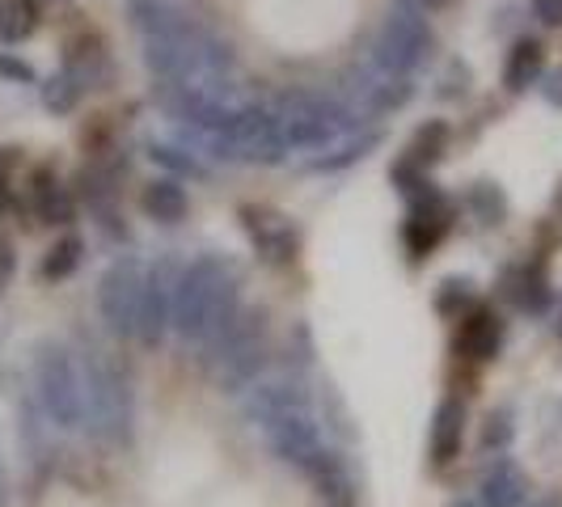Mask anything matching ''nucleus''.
<instances>
[{
    "label": "nucleus",
    "instance_id": "nucleus-31",
    "mask_svg": "<svg viewBox=\"0 0 562 507\" xmlns=\"http://www.w3.org/2000/svg\"><path fill=\"white\" fill-rule=\"evenodd\" d=\"M452 507H474V504H465V499H461V504H452Z\"/></svg>",
    "mask_w": 562,
    "mask_h": 507
},
{
    "label": "nucleus",
    "instance_id": "nucleus-24",
    "mask_svg": "<svg viewBox=\"0 0 562 507\" xmlns=\"http://www.w3.org/2000/svg\"><path fill=\"white\" fill-rule=\"evenodd\" d=\"M507 440H512V415L507 410H491L486 431H482V449H504Z\"/></svg>",
    "mask_w": 562,
    "mask_h": 507
},
{
    "label": "nucleus",
    "instance_id": "nucleus-26",
    "mask_svg": "<svg viewBox=\"0 0 562 507\" xmlns=\"http://www.w3.org/2000/svg\"><path fill=\"white\" fill-rule=\"evenodd\" d=\"M533 9L546 26H562V0H533Z\"/></svg>",
    "mask_w": 562,
    "mask_h": 507
},
{
    "label": "nucleus",
    "instance_id": "nucleus-10",
    "mask_svg": "<svg viewBox=\"0 0 562 507\" xmlns=\"http://www.w3.org/2000/svg\"><path fill=\"white\" fill-rule=\"evenodd\" d=\"M292 410H310V394L301 390V381L267 376V381H254L246 390V419L254 427H267L280 415H292Z\"/></svg>",
    "mask_w": 562,
    "mask_h": 507
},
{
    "label": "nucleus",
    "instance_id": "nucleus-23",
    "mask_svg": "<svg viewBox=\"0 0 562 507\" xmlns=\"http://www.w3.org/2000/svg\"><path fill=\"white\" fill-rule=\"evenodd\" d=\"M148 153H153V161H157V166H169L173 173H203V166H199L195 157H182V153H178V148H169V144H153Z\"/></svg>",
    "mask_w": 562,
    "mask_h": 507
},
{
    "label": "nucleus",
    "instance_id": "nucleus-30",
    "mask_svg": "<svg viewBox=\"0 0 562 507\" xmlns=\"http://www.w3.org/2000/svg\"><path fill=\"white\" fill-rule=\"evenodd\" d=\"M0 507H4V478H0Z\"/></svg>",
    "mask_w": 562,
    "mask_h": 507
},
{
    "label": "nucleus",
    "instance_id": "nucleus-33",
    "mask_svg": "<svg viewBox=\"0 0 562 507\" xmlns=\"http://www.w3.org/2000/svg\"><path fill=\"white\" fill-rule=\"evenodd\" d=\"M559 203H562V199H559Z\"/></svg>",
    "mask_w": 562,
    "mask_h": 507
},
{
    "label": "nucleus",
    "instance_id": "nucleus-20",
    "mask_svg": "<svg viewBox=\"0 0 562 507\" xmlns=\"http://www.w3.org/2000/svg\"><path fill=\"white\" fill-rule=\"evenodd\" d=\"M81 237H64V241H56L52 250H47V258H43V280H64V275H72L77 267H81Z\"/></svg>",
    "mask_w": 562,
    "mask_h": 507
},
{
    "label": "nucleus",
    "instance_id": "nucleus-6",
    "mask_svg": "<svg viewBox=\"0 0 562 507\" xmlns=\"http://www.w3.org/2000/svg\"><path fill=\"white\" fill-rule=\"evenodd\" d=\"M431 52V30L427 22L419 18V9H394L390 18H385V26L376 34V43H372V64H381V68H390L397 77H411L415 68H419L423 59Z\"/></svg>",
    "mask_w": 562,
    "mask_h": 507
},
{
    "label": "nucleus",
    "instance_id": "nucleus-14",
    "mask_svg": "<svg viewBox=\"0 0 562 507\" xmlns=\"http://www.w3.org/2000/svg\"><path fill=\"white\" fill-rule=\"evenodd\" d=\"M525 495H529V482H525V474L512 461H499L495 470H486V478H482V507H525Z\"/></svg>",
    "mask_w": 562,
    "mask_h": 507
},
{
    "label": "nucleus",
    "instance_id": "nucleus-2",
    "mask_svg": "<svg viewBox=\"0 0 562 507\" xmlns=\"http://www.w3.org/2000/svg\"><path fill=\"white\" fill-rule=\"evenodd\" d=\"M237 313V271L225 258H195L173 288V330L182 342H212Z\"/></svg>",
    "mask_w": 562,
    "mask_h": 507
},
{
    "label": "nucleus",
    "instance_id": "nucleus-4",
    "mask_svg": "<svg viewBox=\"0 0 562 507\" xmlns=\"http://www.w3.org/2000/svg\"><path fill=\"white\" fill-rule=\"evenodd\" d=\"M34 385H38V402L47 410V419L77 431L85 422V372L77 368L72 351L59 342H43L38 360H34Z\"/></svg>",
    "mask_w": 562,
    "mask_h": 507
},
{
    "label": "nucleus",
    "instance_id": "nucleus-27",
    "mask_svg": "<svg viewBox=\"0 0 562 507\" xmlns=\"http://www.w3.org/2000/svg\"><path fill=\"white\" fill-rule=\"evenodd\" d=\"M541 93H546V102H554V106H562V68H559V72H550V77H546V84H541Z\"/></svg>",
    "mask_w": 562,
    "mask_h": 507
},
{
    "label": "nucleus",
    "instance_id": "nucleus-5",
    "mask_svg": "<svg viewBox=\"0 0 562 507\" xmlns=\"http://www.w3.org/2000/svg\"><path fill=\"white\" fill-rule=\"evenodd\" d=\"M212 347V376L221 381V390H250L262 368V317L258 313H233L221 335L207 342Z\"/></svg>",
    "mask_w": 562,
    "mask_h": 507
},
{
    "label": "nucleus",
    "instance_id": "nucleus-11",
    "mask_svg": "<svg viewBox=\"0 0 562 507\" xmlns=\"http://www.w3.org/2000/svg\"><path fill=\"white\" fill-rule=\"evenodd\" d=\"M173 288H178V283H169L166 267H157V271L144 280L140 322H136V330H140L144 342H157V338L166 335L169 322H173Z\"/></svg>",
    "mask_w": 562,
    "mask_h": 507
},
{
    "label": "nucleus",
    "instance_id": "nucleus-3",
    "mask_svg": "<svg viewBox=\"0 0 562 507\" xmlns=\"http://www.w3.org/2000/svg\"><path fill=\"white\" fill-rule=\"evenodd\" d=\"M271 119L280 127L288 153L292 148H335L356 127V111L351 106H342L330 93H310V89L280 93L271 102Z\"/></svg>",
    "mask_w": 562,
    "mask_h": 507
},
{
    "label": "nucleus",
    "instance_id": "nucleus-21",
    "mask_svg": "<svg viewBox=\"0 0 562 507\" xmlns=\"http://www.w3.org/2000/svg\"><path fill=\"white\" fill-rule=\"evenodd\" d=\"M445 148H449V127L445 123H427V127H419V136H415L411 157L415 161H436V157H445Z\"/></svg>",
    "mask_w": 562,
    "mask_h": 507
},
{
    "label": "nucleus",
    "instance_id": "nucleus-12",
    "mask_svg": "<svg viewBox=\"0 0 562 507\" xmlns=\"http://www.w3.org/2000/svg\"><path fill=\"white\" fill-rule=\"evenodd\" d=\"M241 216H246V228H250V237L258 241V250L267 254L271 262H288L296 254V233L288 228L283 216L267 212V207H246Z\"/></svg>",
    "mask_w": 562,
    "mask_h": 507
},
{
    "label": "nucleus",
    "instance_id": "nucleus-8",
    "mask_svg": "<svg viewBox=\"0 0 562 507\" xmlns=\"http://www.w3.org/2000/svg\"><path fill=\"white\" fill-rule=\"evenodd\" d=\"M85 419H93V427L102 436H123V427H127V394H123V385H119V376L111 368H85Z\"/></svg>",
    "mask_w": 562,
    "mask_h": 507
},
{
    "label": "nucleus",
    "instance_id": "nucleus-9",
    "mask_svg": "<svg viewBox=\"0 0 562 507\" xmlns=\"http://www.w3.org/2000/svg\"><path fill=\"white\" fill-rule=\"evenodd\" d=\"M347 89L356 93L360 111H368V114L397 111V106L411 98V84H406V77H397V72L381 68V64H360V68H351Z\"/></svg>",
    "mask_w": 562,
    "mask_h": 507
},
{
    "label": "nucleus",
    "instance_id": "nucleus-22",
    "mask_svg": "<svg viewBox=\"0 0 562 507\" xmlns=\"http://www.w3.org/2000/svg\"><path fill=\"white\" fill-rule=\"evenodd\" d=\"M77 93H81V84L72 81V77H56V81H47V89H43V102L52 111H72L77 106Z\"/></svg>",
    "mask_w": 562,
    "mask_h": 507
},
{
    "label": "nucleus",
    "instance_id": "nucleus-25",
    "mask_svg": "<svg viewBox=\"0 0 562 507\" xmlns=\"http://www.w3.org/2000/svg\"><path fill=\"white\" fill-rule=\"evenodd\" d=\"M0 77H9V81H34V68H30L26 59H13V56H0Z\"/></svg>",
    "mask_w": 562,
    "mask_h": 507
},
{
    "label": "nucleus",
    "instance_id": "nucleus-13",
    "mask_svg": "<svg viewBox=\"0 0 562 507\" xmlns=\"http://www.w3.org/2000/svg\"><path fill=\"white\" fill-rule=\"evenodd\" d=\"M461 436H465V410H461V402L449 397V402L436 406V419H431V461L449 465L461 452Z\"/></svg>",
    "mask_w": 562,
    "mask_h": 507
},
{
    "label": "nucleus",
    "instance_id": "nucleus-17",
    "mask_svg": "<svg viewBox=\"0 0 562 507\" xmlns=\"http://www.w3.org/2000/svg\"><path fill=\"white\" fill-rule=\"evenodd\" d=\"M144 212L148 216H157V221H182L187 216V191L173 182V178H157V182H148L144 187Z\"/></svg>",
    "mask_w": 562,
    "mask_h": 507
},
{
    "label": "nucleus",
    "instance_id": "nucleus-7",
    "mask_svg": "<svg viewBox=\"0 0 562 507\" xmlns=\"http://www.w3.org/2000/svg\"><path fill=\"white\" fill-rule=\"evenodd\" d=\"M140 301H144L140 262H132V258L114 262L111 271L102 275V288H98V305H102L106 326L119 330V335L136 330V322H140Z\"/></svg>",
    "mask_w": 562,
    "mask_h": 507
},
{
    "label": "nucleus",
    "instance_id": "nucleus-15",
    "mask_svg": "<svg viewBox=\"0 0 562 507\" xmlns=\"http://www.w3.org/2000/svg\"><path fill=\"white\" fill-rule=\"evenodd\" d=\"M499 342H504V326H499V317L491 309H479L465 326H461V338H457V347L470 356V360H491L495 351H499Z\"/></svg>",
    "mask_w": 562,
    "mask_h": 507
},
{
    "label": "nucleus",
    "instance_id": "nucleus-28",
    "mask_svg": "<svg viewBox=\"0 0 562 507\" xmlns=\"http://www.w3.org/2000/svg\"><path fill=\"white\" fill-rule=\"evenodd\" d=\"M0 271H13V246L0 237Z\"/></svg>",
    "mask_w": 562,
    "mask_h": 507
},
{
    "label": "nucleus",
    "instance_id": "nucleus-19",
    "mask_svg": "<svg viewBox=\"0 0 562 507\" xmlns=\"http://www.w3.org/2000/svg\"><path fill=\"white\" fill-rule=\"evenodd\" d=\"M34 26H38V4H34V0H9V4L0 9V34H4L9 43L34 34Z\"/></svg>",
    "mask_w": 562,
    "mask_h": 507
},
{
    "label": "nucleus",
    "instance_id": "nucleus-32",
    "mask_svg": "<svg viewBox=\"0 0 562 507\" xmlns=\"http://www.w3.org/2000/svg\"><path fill=\"white\" fill-rule=\"evenodd\" d=\"M559 335H562V313H559Z\"/></svg>",
    "mask_w": 562,
    "mask_h": 507
},
{
    "label": "nucleus",
    "instance_id": "nucleus-16",
    "mask_svg": "<svg viewBox=\"0 0 562 507\" xmlns=\"http://www.w3.org/2000/svg\"><path fill=\"white\" fill-rule=\"evenodd\" d=\"M541 68H546V47H541L537 38H520V43L512 47V56H507L504 84L512 93H525L529 84H537Z\"/></svg>",
    "mask_w": 562,
    "mask_h": 507
},
{
    "label": "nucleus",
    "instance_id": "nucleus-1",
    "mask_svg": "<svg viewBox=\"0 0 562 507\" xmlns=\"http://www.w3.org/2000/svg\"><path fill=\"white\" fill-rule=\"evenodd\" d=\"M136 30L144 38V59L166 84H182L199 72L237 68L225 43H216L203 26H195L178 4L169 0H136Z\"/></svg>",
    "mask_w": 562,
    "mask_h": 507
},
{
    "label": "nucleus",
    "instance_id": "nucleus-29",
    "mask_svg": "<svg viewBox=\"0 0 562 507\" xmlns=\"http://www.w3.org/2000/svg\"><path fill=\"white\" fill-rule=\"evenodd\" d=\"M423 4H427V9H436V4H445V0H411L406 9H423Z\"/></svg>",
    "mask_w": 562,
    "mask_h": 507
},
{
    "label": "nucleus",
    "instance_id": "nucleus-18",
    "mask_svg": "<svg viewBox=\"0 0 562 507\" xmlns=\"http://www.w3.org/2000/svg\"><path fill=\"white\" fill-rule=\"evenodd\" d=\"M34 203H38V216L47 225H64L72 216V207H68V199L59 191V182H52V173H38L34 178Z\"/></svg>",
    "mask_w": 562,
    "mask_h": 507
}]
</instances>
